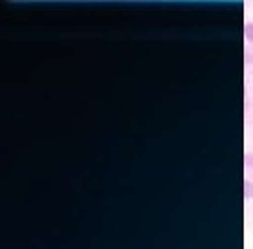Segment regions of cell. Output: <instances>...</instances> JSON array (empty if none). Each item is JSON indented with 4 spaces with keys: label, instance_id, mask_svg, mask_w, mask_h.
<instances>
[{
    "label": "cell",
    "instance_id": "cell-1",
    "mask_svg": "<svg viewBox=\"0 0 253 249\" xmlns=\"http://www.w3.org/2000/svg\"><path fill=\"white\" fill-rule=\"evenodd\" d=\"M253 198V183L252 181H244V199Z\"/></svg>",
    "mask_w": 253,
    "mask_h": 249
},
{
    "label": "cell",
    "instance_id": "cell-2",
    "mask_svg": "<svg viewBox=\"0 0 253 249\" xmlns=\"http://www.w3.org/2000/svg\"><path fill=\"white\" fill-rule=\"evenodd\" d=\"M244 37H246V41H252L253 43V22H246V26H244Z\"/></svg>",
    "mask_w": 253,
    "mask_h": 249
}]
</instances>
